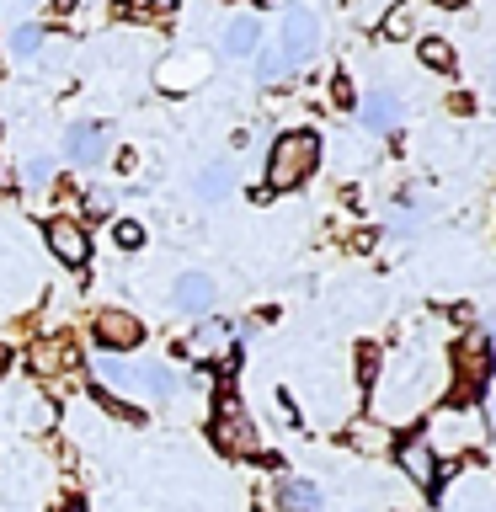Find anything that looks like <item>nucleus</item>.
I'll return each mask as SVG.
<instances>
[{
	"mask_svg": "<svg viewBox=\"0 0 496 512\" xmlns=\"http://www.w3.org/2000/svg\"><path fill=\"white\" fill-rule=\"evenodd\" d=\"M331 102H336V107H352V80H347V75L331 80Z\"/></svg>",
	"mask_w": 496,
	"mask_h": 512,
	"instance_id": "a878e982",
	"label": "nucleus"
},
{
	"mask_svg": "<svg viewBox=\"0 0 496 512\" xmlns=\"http://www.w3.org/2000/svg\"><path fill=\"white\" fill-rule=\"evenodd\" d=\"M107 155V128L102 123H70L64 128V160L75 166H96Z\"/></svg>",
	"mask_w": 496,
	"mask_h": 512,
	"instance_id": "6e6552de",
	"label": "nucleus"
},
{
	"mask_svg": "<svg viewBox=\"0 0 496 512\" xmlns=\"http://www.w3.org/2000/svg\"><path fill=\"white\" fill-rule=\"evenodd\" d=\"M91 331H96V342H102L112 358H118V352H134L144 342V320L128 315V310H96Z\"/></svg>",
	"mask_w": 496,
	"mask_h": 512,
	"instance_id": "423d86ee",
	"label": "nucleus"
},
{
	"mask_svg": "<svg viewBox=\"0 0 496 512\" xmlns=\"http://www.w3.org/2000/svg\"><path fill=\"white\" fill-rule=\"evenodd\" d=\"M112 240H118L123 251H139V246H144V224H134V219H118V224H112Z\"/></svg>",
	"mask_w": 496,
	"mask_h": 512,
	"instance_id": "412c9836",
	"label": "nucleus"
},
{
	"mask_svg": "<svg viewBox=\"0 0 496 512\" xmlns=\"http://www.w3.org/2000/svg\"><path fill=\"white\" fill-rule=\"evenodd\" d=\"M144 11H150V16H166V11H176V0H144Z\"/></svg>",
	"mask_w": 496,
	"mask_h": 512,
	"instance_id": "cd10ccee",
	"label": "nucleus"
},
{
	"mask_svg": "<svg viewBox=\"0 0 496 512\" xmlns=\"http://www.w3.org/2000/svg\"><path fill=\"white\" fill-rule=\"evenodd\" d=\"M171 304L182 315H208V304H214V278H208V272H182L171 288Z\"/></svg>",
	"mask_w": 496,
	"mask_h": 512,
	"instance_id": "9d476101",
	"label": "nucleus"
},
{
	"mask_svg": "<svg viewBox=\"0 0 496 512\" xmlns=\"http://www.w3.org/2000/svg\"><path fill=\"white\" fill-rule=\"evenodd\" d=\"M6 368H11V352H6V347H0V379H6Z\"/></svg>",
	"mask_w": 496,
	"mask_h": 512,
	"instance_id": "c756f323",
	"label": "nucleus"
},
{
	"mask_svg": "<svg viewBox=\"0 0 496 512\" xmlns=\"http://www.w3.org/2000/svg\"><path fill=\"white\" fill-rule=\"evenodd\" d=\"M86 203H91V214H107V208H112V192H107V187H91Z\"/></svg>",
	"mask_w": 496,
	"mask_h": 512,
	"instance_id": "bb28decb",
	"label": "nucleus"
},
{
	"mask_svg": "<svg viewBox=\"0 0 496 512\" xmlns=\"http://www.w3.org/2000/svg\"><path fill=\"white\" fill-rule=\"evenodd\" d=\"M214 443L224 448V454H240V459L262 454V438H256V427H251V416H246L235 390H224L214 400Z\"/></svg>",
	"mask_w": 496,
	"mask_h": 512,
	"instance_id": "7ed1b4c3",
	"label": "nucleus"
},
{
	"mask_svg": "<svg viewBox=\"0 0 496 512\" xmlns=\"http://www.w3.org/2000/svg\"><path fill=\"white\" fill-rule=\"evenodd\" d=\"M43 43H48V38H43V27H32V22H27V27H16L11 38H6V54H11V59H32Z\"/></svg>",
	"mask_w": 496,
	"mask_h": 512,
	"instance_id": "f3484780",
	"label": "nucleus"
},
{
	"mask_svg": "<svg viewBox=\"0 0 496 512\" xmlns=\"http://www.w3.org/2000/svg\"><path fill=\"white\" fill-rule=\"evenodd\" d=\"M256 75H262V86H272V80H283V75H288L283 54H262V59H256Z\"/></svg>",
	"mask_w": 496,
	"mask_h": 512,
	"instance_id": "5701e85b",
	"label": "nucleus"
},
{
	"mask_svg": "<svg viewBox=\"0 0 496 512\" xmlns=\"http://www.w3.org/2000/svg\"><path fill=\"white\" fill-rule=\"evenodd\" d=\"M454 363H459V379H464V384H486L496 352H491L486 336H464V342L454 347Z\"/></svg>",
	"mask_w": 496,
	"mask_h": 512,
	"instance_id": "9b49d317",
	"label": "nucleus"
},
{
	"mask_svg": "<svg viewBox=\"0 0 496 512\" xmlns=\"http://www.w3.org/2000/svg\"><path fill=\"white\" fill-rule=\"evenodd\" d=\"M315 160H320V139L315 134H304V128L283 134L278 144H272V155H267V187L272 192H294L304 176L315 171Z\"/></svg>",
	"mask_w": 496,
	"mask_h": 512,
	"instance_id": "f257e3e1",
	"label": "nucleus"
},
{
	"mask_svg": "<svg viewBox=\"0 0 496 512\" xmlns=\"http://www.w3.org/2000/svg\"><path fill=\"white\" fill-rule=\"evenodd\" d=\"M438 6H443V11H459V6H470V0H438Z\"/></svg>",
	"mask_w": 496,
	"mask_h": 512,
	"instance_id": "7c9ffc66",
	"label": "nucleus"
},
{
	"mask_svg": "<svg viewBox=\"0 0 496 512\" xmlns=\"http://www.w3.org/2000/svg\"><path fill=\"white\" fill-rule=\"evenodd\" d=\"M278 54H283L288 70H294V64H310L320 54V22L304 6H294L283 16V48H278Z\"/></svg>",
	"mask_w": 496,
	"mask_h": 512,
	"instance_id": "20e7f679",
	"label": "nucleus"
},
{
	"mask_svg": "<svg viewBox=\"0 0 496 512\" xmlns=\"http://www.w3.org/2000/svg\"><path fill=\"white\" fill-rule=\"evenodd\" d=\"M374 368H379V352L374 347H358V379H363V390H374Z\"/></svg>",
	"mask_w": 496,
	"mask_h": 512,
	"instance_id": "b1692460",
	"label": "nucleus"
},
{
	"mask_svg": "<svg viewBox=\"0 0 496 512\" xmlns=\"http://www.w3.org/2000/svg\"><path fill=\"white\" fill-rule=\"evenodd\" d=\"M43 240H48V251H54L64 267H86L91 262V240H86V230H80L75 219H48Z\"/></svg>",
	"mask_w": 496,
	"mask_h": 512,
	"instance_id": "0eeeda50",
	"label": "nucleus"
},
{
	"mask_svg": "<svg viewBox=\"0 0 496 512\" xmlns=\"http://www.w3.org/2000/svg\"><path fill=\"white\" fill-rule=\"evenodd\" d=\"M224 192H230V171L214 160V166H203V176H198V198H203V203H219Z\"/></svg>",
	"mask_w": 496,
	"mask_h": 512,
	"instance_id": "a211bd4d",
	"label": "nucleus"
},
{
	"mask_svg": "<svg viewBox=\"0 0 496 512\" xmlns=\"http://www.w3.org/2000/svg\"><path fill=\"white\" fill-rule=\"evenodd\" d=\"M75 363V352H70V342H64V336H59V342L54 347H38V374H59V368H70Z\"/></svg>",
	"mask_w": 496,
	"mask_h": 512,
	"instance_id": "aec40b11",
	"label": "nucleus"
},
{
	"mask_svg": "<svg viewBox=\"0 0 496 512\" xmlns=\"http://www.w3.org/2000/svg\"><path fill=\"white\" fill-rule=\"evenodd\" d=\"M422 438L432 454H464L486 438V416H480V406H443L432 416V432H422Z\"/></svg>",
	"mask_w": 496,
	"mask_h": 512,
	"instance_id": "f03ea898",
	"label": "nucleus"
},
{
	"mask_svg": "<svg viewBox=\"0 0 496 512\" xmlns=\"http://www.w3.org/2000/svg\"><path fill=\"white\" fill-rule=\"evenodd\" d=\"M59 512H86V502H64Z\"/></svg>",
	"mask_w": 496,
	"mask_h": 512,
	"instance_id": "2f4dec72",
	"label": "nucleus"
},
{
	"mask_svg": "<svg viewBox=\"0 0 496 512\" xmlns=\"http://www.w3.org/2000/svg\"><path fill=\"white\" fill-rule=\"evenodd\" d=\"M128 384H134V395H144V400H171L176 395V374L166 363H150V358L128 363Z\"/></svg>",
	"mask_w": 496,
	"mask_h": 512,
	"instance_id": "1a4fd4ad",
	"label": "nucleus"
},
{
	"mask_svg": "<svg viewBox=\"0 0 496 512\" xmlns=\"http://www.w3.org/2000/svg\"><path fill=\"white\" fill-rule=\"evenodd\" d=\"M224 342H230V326H224V320H208V326L187 342V358H219Z\"/></svg>",
	"mask_w": 496,
	"mask_h": 512,
	"instance_id": "2eb2a0df",
	"label": "nucleus"
},
{
	"mask_svg": "<svg viewBox=\"0 0 496 512\" xmlns=\"http://www.w3.org/2000/svg\"><path fill=\"white\" fill-rule=\"evenodd\" d=\"M96 379H102V390L107 395H134V384H128V363L123 358H96Z\"/></svg>",
	"mask_w": 496,
	"mask_h": 512,
	"instance_id": "dca6fc26",
	"label": "nucleus"
},
{
	"mask_svg": "<svg viewBox=\"0 0 496 512\" xmlns=\"http://www.w3.org/2000/svg\"><path fill=\"white\" fill-rule=\"evenodd\" d=\"M400 32H411V11L395 6L390 16H384V38H400Z\"/></svg>",
	"mask_w": 496,
	"mask_h": 512,
	"instance_id": "393cba45",
	"label": "nucleus"
},
{
	"mask_svg": "<svg viewBox=\"0 0 496 512\" xmlns=\"http://www.w3.org/2000/svg\"><path fill=\"white\" fill-rule=\"evenodd\" d=\"M16 6H32V0H16Z\"/></svg>",
	"mask_w": 496,
	"mask_h": 512,
	"instance_id": "473e14b6",
	"label": "nucleus"
},
{
	"mask_svg": "<svg viewBox=\"0 0 496 512\" xmlns=\"http://www.w3.org/2000/svg\"><path fill=\"white\" fill-rule=\"evenodd\" d=\"M256 38H262V32H256L251 16H235V22L224 27L219 48H224V59H246V54H256Z\"/></svg>",
	"mask_w": 496,
	"mask_h": 512,
	"instance_id": "4468645a",
	"label": "nucleus"
},
{
	"mask_svg": "<svg viewBox=\"0 0 496 512\" xmlns=\"http://www.w3.org/2000/svg\"><path fill=\"white\" fill-rule=\"evenodd\" d=\"M278 512H320V491L310 486V480L283 475L278 480Z\"/></svg>",
	"mask_w": 496,
	"mask_h": 512,
	"instance_id": "ddd939ff",
	"label": "nucleus"
},
{
	"mask_svg": "<svg viewBox=\"0 0 496 512\" xmlns=\"http://www.w3.org/2000/svg\"><path fill=\"white\" fill-rule=\"evenodd\" d=\"M48 6H54V11H75L80 0H48Z\"/></svg>",
	"mask_w": 496,
	"mask_h": 512,
	"instance_id": "c85d7f7f",
	"label": "nucleus"
},
{
	"mask_svg": "<svg viewBox=\"0 0 496 512\" xmlns=\"http://www.w3.org/2000/svg\"><path fill=\"white\" fill-rule=\"evenodd\" d=\"M395 464L411 475V486H416V491L438 496V454L427 448L422 432H411V438H400V443H395Z\"/></svg>",
	"mask_w": 496,
	"mask_h": 512,
	"instance_id": "39448f33",
	"label": "nucleus"
},
{
	"mask_svg": "<svg viewBox=\"0 0 496 512\" xmlns=\"http://www.w3.org/2000/svg\"><path fill=\"white\" fill-rule=\"evenodd\" d=\"M416 54H422L427 70H454V48H448V38H422Z\"/></svg>",
	"mask_w": 496,
	"mask_h": 512,
	"instance_id": "6ab92c4d",
	"label": "nucleus"
},
{
	"mask_svg": "<svg viewBox=\"0 0 496 512\" xmlns=\"http://www.w3.org/2000/svg\"><path fill=\"white\" fill-rule=\"evenodd\" d=\"M48 182H54V160H48V155H32V160H27V187H48Z\"/></svg>",
	"mask_w": 496,
	"mask_h": 512,
	"instance_id": "4be33fe9",
	"label": "nucleus"
},
{
	"mask_svg": "<svg viewBox=\"0 0 496 512\" xmlns=\"http://www.w3.org/2000/svg\"><path fill=\"white\" fill-rule=\"evenodd\" d=\"M363 123L374 128V134H390L400 123V96L395 91H368L363 96Z\"/></svg>",
	"mask_w": 496,
	"mask_h": 512,
	"instance_id": "f8f14e48",
	"label": "nucleus"
}]
</instances>
